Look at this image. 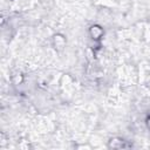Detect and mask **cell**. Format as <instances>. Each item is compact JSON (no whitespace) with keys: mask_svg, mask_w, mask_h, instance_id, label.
Listing matches in <instances>:
<instances>
[{"mask_svg":"<svg viewBox=\"0 0 150 150\" xmlns=\"http://www.w3.org/2000/svg\"><path fill=\"white\" fill-rule=\"evenodd\" d=\"M53 45H54L55 49L62 50L63 47L66 46V39H64L61 34H56V35L53 36Z\"/></svg>","mask_w":150,"mask_h":150,"instance_id":"6da1fadb","label":"cell"},{"mask_svg":"<svg viewBox=\"0 0 150 150\" xmlns=\"http://www.w3.org/2000/svg\"><path fill=\"white\" fill-rule=\"evenodd\" d=\"M89 34H90V36H91L94 40H98V39H101L102 35H103V29H102L100 26L94 25V26H91V27L89 28Z\"/></svg>","mask_w":150,"mask_h":150,"instance_id":"7a4b0ae2","label":"cell"},{"mask_svg":"<svg viewBox=\"0 0 150 150\" xmlns=\"http://www.w3.org/2000/svg\"><path fill=\"white\" fill-rule=\"evenodd\" d=\"M124 142H125V141L115 137V138H111V139L108 142V146H109V148H112V149H122V148H125Z\"/></svg>","mask_w":150,"mask_h":150,"instance_id":"3957f363","label":"cell"},{"mask_svg":"<svg viewBox=\"0 0 150 150\" xmlns=\"http://www.w3.org/2000/svg\"><path fill=\"white\" fill-rule=\"evenodd\" d=\"M146 127H148V129L150 130V117L146 118Z\"/></svg>","mask_w":150,"mask_h":150,"instance_id":"277c9868","label":"cell"}]
</instances>
